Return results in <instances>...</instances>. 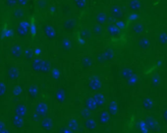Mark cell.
Wrapping results in <instances>:
<instances>
[{"mask_svg": "<svg viewBox=\"0 0 167 133\" xmlns=\"http://www.w3.org/2000/svg\"><path fill=\"white\" fill-rule=\"evenodd\" d=\"M31 30V25L30 22L27 20H22L19 22V24L17 26V35L20 36V38H26L28 34L30 33Z\"/></svg>", "mask_w": 167, "mask_h": 133, "instance_id": "6da1fadb", "label": "cell"}, {"mask_svg": "<svg viewBox=\"0 0 167 133\" xmlns=\"http://www.w3.org/2000/svg\"><path fill=\"white\" fill-rule=\"evenodd\" d=\"M89 88L92 91H98L101 89V81L98 77L96 76H91L89 78V82H88Z\"/></svg>", "mask_w": 167, "mask_h": 133, "instance_id": "7a4b0ae2", "label": "cell"}, {"mask_svg": "<svg viewBox=\"0 0 167 133\" xmlns=\"http://www.w3.org/2000/svg\"><path fill=\"white\" fill-rule=\"evenodd\" d=\"M42 32H43V34L45 35L46 38L49 39V40H54V39L56 38V36H57V33H56L55 29L53 28V26L48 25V24L43 25Z\"/></svg>", "mask_w": 167, "mask_h": 133, "instance_id": "3957f363", "label": "cell"}, {"mask_svg": "<svg viewBox=\"0 0 167 133\" xmlns=\"http://www.w3.org/2000/svg\"><path fill=\"white\" fill-rule=\"evenodd\" d=\"M77 27V21L74 19H67L63 22V30L66 33H72L74 32Z\"/></svg>", "mask_w": 167, "mask_h": 133, "instance_id": "277c9868", "label": "cell"}, {"mask_svg": "<svg viewBox=\"0 0 167 133\" xmlns=\"http://www.w3.org/2000/svg\"><path fill=\"white\" fill-rule=\"evenodd\" d=\"M110 15L115 18L117 20H120L123 18V10H122V8L119 6V5H112L110 7Z\"/></svg>", "mask_w": 167, "mask_h": 133, "instance_id": "5b68a950", "label": "cell"}, {"mask_svg": "<svg viewBox=\"0 0 167 133\" xmlns=\"http://www.w3.org/2000/svg\"><path fill=\"white\" fill-rule=\"evenodd\" d=\"M129 10L133 13H139L142 10V2L141 0H130L128 3Z\"/></svg>", "mask_w": 167, "mask_h": 133, "instance_id": "8992f818", "label": "cell"}, {"mask_svg": "<svg viewBox=\"0 0 167 133\" xmlns=\"http://www.w3.org/2000/svg\"><path fill=\"white\" fill-rule=\"evenodd\" d=\"M92 98L93 99L94 102H96L97 108L103 107V105L105 104V102H106L105 96H104V94L100 93V92H96V93H94V95L93 96Z\"/></svg>", "mask_w": 167, "mask_h": 133, "instance_id": "52a82bcc", "label": "cell"}, {"mask_svg": "<svg viewBox=\"0 0 167 133\" xmlns=\"http://www.w3.org/2000/svg\"><path fill=\"white\" fill-rule=\"evenodd\" d=\"M106 32L111 38H117L120 35L121 30L115 24H108L106 27Z\"/></svg>", "mask_w": 167, "mask_h": 133, "instance_id": "ba28073f", "label": "cell"}, {"mask_svg": "<svg viewBox=\"0 0 167 133\" xmlns=\"http://www.w3.org/2000/svg\"><path fill=\"white\" fill-rule=\"evenodd\" d=\"M23 48L20 44H14L10 49V54L11 56L15 57V58H19L23 55Z\"/></svg>", "mask_w": 167, "mask_h": 133, "instance_id": "9c48e42d", "label": "cell"}, {"mask_svg": "<svg viewBox=\"0 0 167 133\" xmlns=\"http://www.w3.org/2000/svg\"><path fill=\"white\" fill-rule=\"evenodd\" d=\"M67 98V92L65 89L63 88H59L55 93V100L57 101L58 103H63L65 102V100Z\"/></svg>", "mask_w": 167, "mask_h": 133, "instance_id": "30bf717a", "label": "cell"}, {"mask_svg": "<svg viewBox=\"0 0 167 133\" xmlns=\"http://www.w3.org/2000/svg\"><path fill=\"white\" fill-rule=\"evenodd\" d=\"M96 24L100 26H104L108 23V17L104 12H99L96 16Z\"/></svg>", "mask_w": 167, "mask_h": 133, "instance_id": "8fae6325", "label": "cell"}, {"mask_svg": "<svg viewBox=\"0 0 167 133\" xmlns=\"http://www.w3.org/2000/svg\"><path fill=\"white\" fill-rule=\"evenodd\" d=\"M7 77L10 80H16L19 77V69L16 66H11L7 71Z\"/></svg>", "mask_w": 167, "mask_h": 133, "instance_id": "7c38bea8", "label": "cell"}, {"mask_svg": "<svg viewBox=\"0 0 167 133\" xmlns=\"http://www.w3.org/2000/svg\"><path fill=\"white\" fill-rule=\"evenodd\" d=\"M48 111V105L45 102H40L37 105V112L39 114L40 116H45L46 112Z\"/></svg>", "mask_w": 167, "mask_h": 133, "instance_id": "4fadbf2b", "label": "cell"}, {"mask_svg": "<svg viewBox=\"0 0 167 133\" xmlns=\"http://www.w3.org/2000/svg\"><path fill=\"white\" fill-rule=\"evenodd\" d=\"M15 112L20 116H27V113H28V108H27L25 104H19L15 107Z\"/></svg>", "mask_w": 167, "mask_h": 133, "instance_id": "5bb4252c", "label": "cell"}, {"mask_svg": "<svg viewBox=\"0 0 167 133\" xmlns=\"http://www.w3.org/2000/svg\"><path fill=\"white\" fill-rule=\"evenodd\" d=\"M144 31V26L142 24V23H135L132 27V32L135 36H139L143 33Z\"/></svg>", "mask_w": 167, "mask_h": 133, "instance_id": "9a60e30c", "label": "cell"}, {"mask_svg": "<svg viewBox=\"0 0 167 133\" xmlns=\"http://www.w3.org/2000/svg\"><path fill=\"white\" fill-rule=\"evenodd\" d=\"M85 108H87L88 111H89V112H93L97 108V105H96V102H94L92 97L85 100Z\"/></svg>", "mask_w": 167, "mask_h": 133, "instance_id": "2e32d148", "label": "cell"}, {"mask_svg": "<svg viewBox=\"0 0 167 133\" xmlns=\"http://www.w3.org/2000/svg\"><path fill=\"white\" fill-rule=\"evenodd\" d=\"M42 59H34V60L31 61V69L35 72H40L42 70Z\"/></svg>", "mask_w": 167, "mask_h": 133, "instance_id": "e0dca14e", "label": "cell"}, {"mask_svg": "<svg viewBox=\"0 0 167 133\" xmlns=\"http://www.w3.org/2000/svg\"><path fill=\"white\" fill-rule=\"evenodd\" d=\"M75 8L80 9V10H84L88 6V1L87 0H72Z\"/></svg>", "mask_w": 167, "mask_h": 133, "instance_id": "ac0fdd59", "label": "cell"}, {"mask_svg": "<svg viewBox=\"0 0 167 133\" xmlns=\"http://www.w3.org/2000/svg\"><path fill=\"white\" fill-rule=\"evenodd\" d=\"M91 33H92L93 35H94L96 36H101L102 33H103V28H102V26L98 25V24L93 25V26L92 27V29H91Z\"/></svg>", "mask_w": 167, "mask_h": 133, "instance_id": "d6986e66", "label": "cell"}, {"mask_svg": "<svg viewBox=\"0 0 167 133\" xmlns=\"http://www.w3.org/2000/svg\"><path fill=\"white\" fill-rule=\"evenodd\" d=\"M13 16H14L15 19H23L24 16H25V11L23 8L21 7H18V8H15L14 9V12H13Z\"/></svg>", "mask_w": 167, "mask_h": 133, "instance_id": "ffe728a7", "label": "cell"}, {"mask_svg": "<svg viewBox=\"0 0 167 133\" xmlns=\"http://www.w3.org/2000/svg\"><path fill=\"white\" fill-rule=\"evenodd\" d=\"M28 93L33 99L37 98L38 96V88L35 85H30L28 88Z\"/></svg>", "mask_w": 167, "mask_h": 133, "instance_id": "44dd1931", "label": "cell"}, {"mask_svg": "<svg viewBox=\"0 0 167 133\" xmlns=\"http://www.w3.org/2000/svg\"><path fill=\"white\" fill-rule=\"evenodd\" d=\"M13 124H14L16 127H22L24 124V119L23 116H20L18 114H15L13 116Z\"/></svg>", "mask_w": 167, "mask_h": 133, "instance_id": "7402d4cb", "label": "cell"}, {"mask_svg": "<svg viewBox=\"0 0 167 133\" xmlns=\"http://www.w3.org/2000/svg\"><path fill=\"white\" fill-rule=\"evenodd\" d=\"M139 44H140V47H141V48L147 49V48H150L151 42H150V40H148V38H147V36H143V38H142L141 40H140Z\"/></svg>", "mask_w": 167, "mask_h": 133, "instance_id": "603a6c76", "label": "cell"}, {"mask_svg": "<svg viewBox=\"0 0 167 133\" xmlns=\"http://www.w3.org/2000/svg\"><path fill=\"white\" fill-rule=\"evenodd\" d=\"M85 128H88L89 130H94L96 128V123L93 119L88 118L87 120L85 121Z\"/></svg>", "mask_w": 167, "mask_h": 133, "instance_id": "cb8c5ba5", "label": "cell"}, {"mask_svg": "<svg viewBox=\"0 0 167 133\" xmlns=\"http://www.w3.org/2000/svg\"><path fill=\"white\" fill-rule=\"evenodd\" d=\"M112 57H113V52L111 51V50H109V49H107V50H105L104 52L103 53H101L100 54V59L101 60H110V59H112Z\"/></svg>", "mask_w": 167, "mask_h": 133, "instance_id": "d4e9b609", "label": "cell"}, {"mask_svg": "<svg viewBox=\"0 0 167 133\" xmlns=\"http://www.w3.org/2000/svg\"><path fill=\"white\" fill-rule=\"evenodd\" d=\"M117 109H118V105H117V103L115 101L110 102L109 104H108V113L115 114L117 112Z\"/></svg>", "mask_w": 167, "mask_h": 133, "instance_id": "484cf974", "label": "cell"}, {"mask_svg": "<svg viewBox=\"0 0 167 133\" xmlns=\"http://www.w3.org/2000/svg\"><path fill=\"white\" fill-rule=\"evenodd\" d=\"M134 75V73L132 71V69H130V68H124L123 70L121 71V76L124 78V79H130L131 77Z\"/></svg>", "mask_w": 167, "mask_h": 133, "instance_id": "4316f807", "label": "cell"}, {"mask_svg": "<svg viewBox=\"0 0 167 133\" xmlns=\"http://www.w3.org/2000/svg\"><path fill=\"white\" fill-rule=\"evenodd\" d=\"M42 127H43L46 131H50L51 126H52L51 119H50V118H43V119H42Z\"/></svg>", "mask_w": 167, "mask_h": 133, "instance_id": "83f0119b", "label": "cell"}, {"mask_svg": "<svg viewBox=\"0 0 167 133\" xmlns=\"http://www.w3.org/2000/svg\"><path fill=\"white\" fill-rule=\"evenodd\" d=\"M51 70V63L47 61V60H43L42 61V70L40 72H43V73H48L50 72Z\"/></svg>", "mask_w": 167, "mask_h": 133, "instance_id": "f1b7e54d", "label": "cell"}, {"mask_svg": "<svg viewBox=\"0 0 167 133\" xmlns=\"http://www.w3.org/2000/svg\"><path fill=\"white\" fill-rule=\"evenodd\" d=\"M109 120V113L107 112H102L100 113V116H99V121L102 124H105V123Z\"/></svg>", "mask_w": 167, "mask_h": 133, "instance_id": "f546056e", "label": "cell"}, {"mask_svg": "<svg viewBox=\"0 0 167 133\" xmlns=\"http://www.w3.org/2000/svg\"><path fill=\"white\" fill-rule=\"evenodd\" d=\"M61 44H62V48L64 49V50H69V49H71L72 44H71V40H70V39H68V38H66V39H63V40H62Z\"/></svg>", "mask_w": 167, "mask_h": 133, "instance_id": "4dcf8cb0", "label": "cell"}, {"mask_svg": "<svg viewBox=\"0 0 167 133\" xmlns=\"http://www.w3.org/2000/svg\"><path fill=\"white\" fill-rule=\"evenodd\" d=\"M91 36H92L91 31L88 29H83L80 33V36L82 38V40H85L91 38Z\"/></svg>", "mask_w": 167, "mask_h": 133, "instance_id": "1f68e13d", "label": "cell"}, {"mask_svg": "<svg viewBox=\"0 0 167 133\" xmlns=\"http://www.w3.org/2000/svg\"><path fill=\"white\" fill-rule=\"evenodd\" d=\"M158 42L162 45H164V44H167V33H165V32H162V33L159 34V36H158Z\"/></svg>", "mask_w": 167, "mask_h": 133, "instance_id": "d6a6232c", "label": "cell"}, {"mask_svg": "<svg viewBox=\"0 0 167 133\" xmlns=\"http://www.w3.org/2000/svg\"><path fill=\"white\" fill-rule=\"evenodd\" d=\"M7 92V86L3 81H0V98H2L5 96Z\"/></svg>", "mask_w": 167, "mask_h": 133, "instance_id": "836d02e7", "label": "cell"}, {"mask_svg": "<svg viewBox=\"0 0 167 133\" xmlns=\"http://www.w3.org/2000/svg\"><path fill=\"white\" fill-rule=\"evenodd\" d=\"M51 75H52V78L54 80H58L60 78V75H61V73H60V70L59 69H57V68H51Z\"/></svg>", "mask_w": 167, "mask_h": 133, "instance_id": "e575fe53", "label": "cell"}, {"mask_svg": "<svg viewBox=\"0 0 167 133\" xmlns=\"http://www.w3.org/2000/svg\"><path fill=\"white\" fill-rule=\"evenodd\" d=\"M22 92H23V89H22V87L20 85H16V86L13 87L12 94L14 96H20L22 94Z\"/></svg>", "mask_w": 167, "mask_h": 133, "instance_id": "d590c367", "label": "cell"}, {"mask_svg": "<svg viewBox=\"0 0 167 133\" xmlns=\"http://www.w3.org/2000/svg\"><path fill=\"white\" fill-rule=\"evenodd\" d=\"M82 64L85 67V68H88V67H91L92 65V60H91V58L89 57H84L82 59Z\"/></svg>", "mask_w": 167, "mask_h": 133, "instance_id": "8d00e7d4", "label": "cell"}, {"mask_svg": "<svg viewBox=\"0 0 167 133\" xmlns=\"http://www.w3.org/2000/svg\"><path fill=\"white\" fill-rule=\"evenodd\" d=\"M18 0H5V4L10 8H15L17 6Z\"/></svg>", "mask_w": 167, "mask_h": 133, "instance_id": "74e56055", "label": "cell"}, {"mask_svg": "<svg viewBox=\"0 0 167 133\" xmlns=\"http://www.w3.org/2000/svg\"><path fill=\"white\" fill-rule=\"evenodd\" d=\"M68 126H69L70 129L72 128V130H76L77 128H78V127H77V126H78V122H77L76 119H72V120H70Z\"/></svg>", "mask_w": 167, "mask_h": 133, "instance_id": "f35d334b", "label": "cell"}, {"mask_svg": "<svg viewBox=\"0 0 167 133\" xmlns=\"http://www.w3.org/2000/svg\"><path fill=\"white\" fill-rule=\"evenodd\" d=\"M28 3H29V0H18L17 5L21 8H23V7H26L27 5H28Z\"/></svg>", "mask_w": 167, "mask_h": 133, "instance_id": "ab89813d", "label": "cell"}, {"mask_svg": "<svg viewBox=\"0 0 167 133\" xmlns=\"http://www.w3.org/2000/svg\"><path fill=\"white\" fill-rule=\"evenodd\" d=\"M24 55L27 57V58H31L34 55V50L33 49H28V50H25V52H23Z\"/></svg>", "mask_w": 167, "mask_h": 133, "instance_id": "60d3db41", "label": "cell"}, {"mask_svg": "<svg viewBox=\"0 0 167 133\" xmlns=\"http://www.w3.org/2000/svg\"><path fill=\"white\" fill-rule=\"evenodd\" d=\"M117 27H118V28L121 30L122 28H124V27H125V24H124V23L123 22H121V21H118V22H117L116 23V24H115Z\"/></svg>", "mask_w": 167, "mask_h": 133, "instance_id": "b9f144b4", "label": "cell"}, {"mask_svg": "<svg viewBox=\"0 0 167 133\" xmlns=\"http://www.w3.org/2000/svg\"><path fill=\"white\" fill-rule=\"evenodd\" d=\"M5 129V124H4V122L0 120V132H1L2 130Z\"/></svg>", "mask_w": 167, "mask_h": 133, "instance_id": "7bdbcfd3", "label": "cell"}, {"mask_svg": "<svg viewBox=\"0 0 167 133\" xmlns=\"http://www.w3.org/2000/svg\"><path fill=\"white\" fill-rule=\"evenodd\" d=\"M61 133H73V130H71L70 128H65V129H63Z\"/></svg>", "mask_w": 167, "mask_h": 133, "instance_id": "ee69618b", "label": "cell"}, {"mask_svg": "<svg viewBox=\"0 0 167 133\" xmlns=\"http://www.w3.org/2000/svg\"><path fill=\"white\" fill-rule=\"evenodd\" d=\"M0 133H10V132H9V131H7V130H5V129H4V130H2L1 132H0Z\"/></svg>", "mask_w": 167, "mask_h": 133, "instance_id": "f6af8a7d", "label": "cell"}]
</instances>
